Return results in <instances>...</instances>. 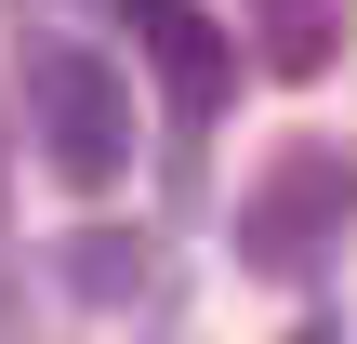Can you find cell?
Instances as JSON below:
<instances>
[{"label": "cell", "instance_id": "3", "mask_svg": "<svg viewBox=\"0 0 357 344\" xmlns=\"http://www.w3.org/2000/svg\"><path fill=\"white\" fill-rule=\"evenodd\" d=\"M132 27H146V66L172 80V133H212V106H225V80H238V40H225L199 0H132Z\"/></svg>", "mask_w": 357, "mask_h": 344}, {"label": "cell", "instance_id": "1", "mask_svg": "<svg viewBox=\"0 0 357 344\" xmlns=\"http://www.w3.org/2000/svg\"><path fill=\"white\" fill-rule=\"evenodd\" d=\"M357 225V146L331 133H291L252 186H238V265L252 278H318Z\"/></svg>", "mask_w": 357, "mask_h": 344}, {"label": "cell", "instance_id": "6", "mask_svg": "<svg viewBox=\"0 0 357 344\" xmlns=\"http://www.w3.org/2000/svg\"><path fill=\"white\" fill-rule=\"evenodd\" d=\"M291 344H344V331H331V318H305V331H291Z\"/></svg>", "mask_w": 357, "mask_h": 344}, {"label": "cell", "instance_id": "2", "mask_svg": "<svg viewBox=\"0 0 357 344\" xmlns=\"http://www.w3.org/2000/svg\"><path fill=\"white\" fill-rule=\"evenodd\" d=\"M26 146H40L66 186H119V172H132V80H119L93 40H40V53H26Z\"/></svg>", "mask_w": 357, "mask_h": 344}, {"label": "cell", "instance_id": "5", "mask_svg": "<svg viewBox=\"0 0 357 344\" xmlns=\"http://www.w3.org/2000/svg\"><path fill=\"white\" fill-rule=\"evenodd\" d=\"M132 278H146V252H132V239H106V225H93V239H66V292H79V305H119Z\"/></svg>", "mask_w": 357, "mask_h": 344}, {"label": "cell", "instance_id": "4", "mask_svg": "<svg viewBox=\"0 0 357 344\" xmlns=\"http://www.w3.org/2000/svg\"><path fill=\"white\" fill-rule=\"evenodd\" d=\"M252 53H265L278 80H331V53H344V0H252Z\"/></svg>", "mask_w": 357, "mask_h": 344}]
</instances>
